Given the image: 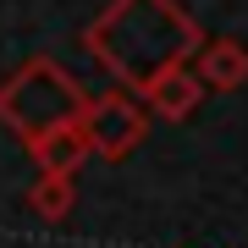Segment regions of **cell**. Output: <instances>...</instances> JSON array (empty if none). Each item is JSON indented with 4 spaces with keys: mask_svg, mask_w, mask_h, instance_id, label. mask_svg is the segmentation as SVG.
I'll return each instance as SVG.
<instances>
[{
    "mask_svg": "<svg viewBox=\"0 0 248 248\" xmlns=\"http://www.w3.org/2000/svg\"><path fill=\"white\" fill-rule=\"evenodd\" d=\"M28 160H33L39 171H50V177H78V166L89 160V133H83V122H66V127H50V133L28 138L22 143Z\"/></svg>",
    "mask_w": 248,
    "mask_h": 248,
    "instance_id": "8992f818",
    "label": "cell"
},
{
    "mask_svg": "<svg viewBox=\"0 0 248 248\" xmlns=\"http://www.w3.org/2000/svg\"><path fill=\"white\" fill-rule=\"evenodd\" d=\"M149 122L155 116L143 110V99L127 94V89L89 94V105H83V133H89V149L99 160H127L143 138H149Z\"/></svg>",
    "mask_w": 248,
    "mask_h": 248,
    "instance_id": "3957f363",
    "label": "cell"
},
{
    "mask_svg": "<svg viewBox=\"0 0 248 248\" xmlns=\"http://www.w3.org/2000/svg\"><path fill=\"white\" fill-rule=\"evenodd\" d=\"M193 72L210 94H237V89H248V45L232 33L204 39L199 55H193Z\"/></svg>",
    "mask_w": 248,
    "mask_h": 248,
    "instance_id": "5b68a950",
    "label": "cell"
},
{
    "mask_svg": "<svg viewBox=\"0 0 248 248\" xmlns=\"http://www.w3.org/2000/svg\"><path fill=\"white\" fill-rule=\"evenodd\" d=\"M204 83H199V72H193V61H177V66H166L160 78L143 89L138 99H143V110L155 116V122H187L199 105H204Z\"/></svg>",
    "mask_w": 248,
    "mask_h": 248,
    "instance_id": "277c9868",
    "label": "cell"
},
{
    "mask_svg": "<svg viewBox=\"0 0 248 248\" xmlns=\"http://www.w3.org/2000/svg\"><path fill=\"white\" fill-rule=\"evenodd\" d=\"M204 28L177 0H110L99 17L83 28V50L116 89L143 94L166 66L193 61L204 45Z\"/></svg>",
    "mask_w": 248,
    "mask_h": 248,
    "instance_id": "6da1fadb",
    "label": "cell"
},
{
    "mask_svg": "<svg viewBox=\"0 0 248 248\" xmlns=\"http://www.w3.org/2000/svg\"><path fill=\"white\" fill-rule=\"evenodd\" d=\"M28 210H33L45 226L72 221V210H78V182H72V177H50V171H39L33 187H28Z\"/></svg>",
    "mask_w": 248,
    "mask_h": 248,
    "instance_id": "52a82bcc",
    "label": "cell"
},
{
    "mask_svg": "<svg viewBox=\"0 0 248 248\" xmlns=\"http://www.w3.org/2000/svg\"><path fill=\"white\" fill-rule=\"evenodd\" d=\"M89 89L78 83V72L61 66L55 55H28V61L0 83V127L17 143L50 133V127L83 122Z\"/></svg>",
    "mask_w": 248,
    "mask_h": 248,
    "instance_id": "7a4b0ae2",
    "label": "cell"
}]
</instances>
